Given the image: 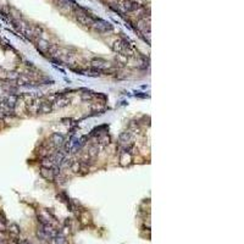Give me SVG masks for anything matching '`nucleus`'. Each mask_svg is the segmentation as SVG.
Wrapping results in <instances>:
<instances>
[{
    "label": "nucleus",
    "mask_w": 244,
    "mask_h": 244,
    "mask_svg": "<svg viewBox=\"0 0 244 244\" xmlns=\"http://www.w3.org/2000/svg\"><path fill=\"white\" fill-rule=\"evenodd\" d=\"M116 9L122 14L133 12L139 9V4L131 1V0H118L116 3Z\"/></svg>",
    "instance_id": "obj_1"
},
{
    "label": "nucleus",
    "mask_w": 244,
    "mask_h": 244,
    "mask_svg": "<svg viewBox=\"0 0 244 244\" xmlns=\"http://www.w3.org/2000/svg\"><path fill=\"white\" fill-rule=\"evenodd\" d=\"M92 27L94 28L95 31H98V32H100V33L107 32V31L112 29V26H111L110 23L105 22V21H100V20H95V21H94V23H93V26H92Z\"/></svg>",
    "instance_id": "obj_2"
},
{
    "label": "nucleus",
    "mask_w": 244,
    "mask_h": 244,
    "mask_svg": "<svg viewBox=\"0 0 244 244\" xmlns=\"http://www.w3.org/2000/svg\"><path fill=\"white\" fill-rule=\"evenodd\" d=\"M49 46H50V44H49L46 40L41 39V38H40V39H38V48H39L41 51H48Z\"/></svg>",
    "instance_id": "obj_3"
},
{
    "label": "nucleus",
    "mask_w": 244,
    "mask_h": 244,
    "mask_svg": "<svg viewBox=\"0 0 244 244\" xmlns=\"http://www.w3.org/2000/svg\"><path fill=\"white\" fill-rule=\"evenodd\" d=\"M93 66L94 67H98L99 70H104V69H107V67H111V65L106 64V62H103V61H93Z\"/></svg>",
    "instance_id": "obj_4"
},
{
    "label": "nucleus",
    "mask_w": 244,
    "mask_h": 244,
    "mask_svg": "<svg viewBox=\"0 0 244 244\" xmlns=\"http://www.w3.org/2000/svg\"><path fill=\"white\" fill-rule=\"evenodd\" d=\"M70 103V99H67V98H60V99L58 101H55L54 103V107H62V106H66L67 104Z\"/></svg>",
    "instance_id": "obj_5"
},
{
    "label": "nucleus",
    "mask_w": 244,
    "mask_h": 244,
    "mask_svg": "<svg viewBox=\"0 0 244 244\" xmlns=\"http://www.w3.org/2000/svg\"><path fill=\"white\" fill-rule=\"evenodd\" d=\"M124 46H126V44H123L121 40H116L115 44H114V50L117 51V53H121V51L124 49Z\"/></svg>",
    "instance_id": "obj_6"
},
{
    "label": "nucleus",
    "mask_w": 244,
    "mask_h": 244,
    "mask_svg": "<svg viewBox=\"0 0 244 244\" xmlns=\"http://www.w3.org/2000/svg\"><path fill=\"white\" fill-rule=\"evenodd\" d=\"M41 175H43L46 179H50V181L54 178L53 171H51V170H45V169H43V170H41Z\"/></svg>",
    "instance_id": "obj_7"
},
{
    "label": "nucleus",
    "mask_w": 244,
    "mask_h": 244,
    "mask_svg": "<svg viewBox=\"0 0 244 244\" xmlns=\"http://www.w3.org/2000/svg\"><path fill=\"white\" fill-rule=\"evenodd\" d=\"M10 232L14 233V234H18L20 230H18V227L16 225H11V226H10Z\"/></svg>",
    "instance_id": "obj_8"
}]
</instances>
